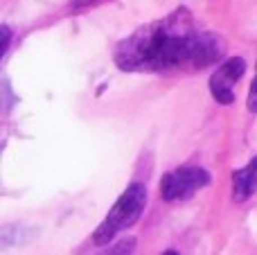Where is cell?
Here are the masks:
<instances>
[{
	"mask_svg": "<svg viewBox=\"0 0 257 255\" xmlns=\"http://www.w3.org/2000/svg\"><path fill=\"white\" fill-rule=\"evenodd\" d=\"M210 185V174L203 167L196 165H183L178 170H172L160 179V197L169 203L187 201L199 190Z\"/></svg>",
	"mask_w": 257,
	"mask_h": 255,
	"instance_id": "cell-3",
	"label": "cell"
},
{
	"mask_svg": "<svg viewBox=\"0 0 257 255\" xmlns=\"http://www.w3.org/2000/svg\"><path fill=\"white\" fill-rule=\"evenodd\" d=\"M145 206H147V188L142 183H131L120 194V199L113 203V208L104 217V221L97 226V230L93 233V242L97 246H108L115 239V235H120L122 230H128L140 219L142 212H145Z\"/></svg>",
	"mask_w": 257,
	"mask_h": 255,
	"instance_id": "cell-2",
	"label": "cell"
},
{
	"mask_svg": "<svg viewBox=\"0 0 257 255\" xmlns=\"http://www.w3.org/2000/svg\"><path fill=\"white\" fill-rule=\"evenodd\" d=\"M246 106H248V111H250V113H257V72H255L253 84H250L248 99H246Z\"/></svg>",
	"mask_w": 257,
	"mask_h": 255,
	"instance_id": "cell-7",
	"label": "cell"
},
{
	"mask_svg": "<svg viewBox=\"0 0 257 255\" xmlns=\"http://www.w3.org/2000/svg\"><path fill=\"white\" fill-rule=\"evenodd\" d=\"M9 41H12V32H9L7 25H3V54H7L9 50Z\"/></svg>",
	"mask_w": 257,
	"mask_h": 255,
	"instance_id": "cell-8",
	"label": "cell"
},
{
	"mask_svg": "<svg viewBox=\"0 0 257 255\" xmlns=\"http://www.w3.org/2000/svg\"><path fill=\"white\" fill-rule=\"evenodd\" d=\"M223 52L221 36L199 30L192 14L181 7L122 39L113 59L124 72H174L208 68Z\"/></svg>",
	"mask_w": 257,
	"mask_h": 255,
	"instance_id": "cell-1",
	"label": "cell"
},
{
	"mask_svg": "<svg viewBox=\"0 0 257 255\" xmlns=\"http://www.w3.org/2000/svg\"><path fill=\"white\" fill-rule=\"evenodd\" d=\"M257 192V156L250 158L241 170L232 174V199L235 201H248Z\"/></svg>",
	"mask_w": 257,
	"mask_h": 255,
	"instance_id": "cell-5",
	"label": "cell"
},
{
	"mask_svg": "<svg viewBox=\"0 0 257 255\" xmlns=\"http://www.w3.org/2000/svg\"><path fill=\"white\" fill-rule=\"evenodd\" d=\"M246 61L241 57H230L212 72L210 77V93L219 104L228 106L235 102V84L244 77Z\"/></svg>",
	"mask_w": 257,
	"mask_h": 255,
	"instance_id": "cell-4",
	"label": "cell"
},
{
	"mask_svg": "<svg viewBox=\"0 0 257 255\" xmlns=\"http://www.w3.org/2000/svg\"><path fill=\"white\" fill-rule=\"evenodd\" d=\"M136 251V237H124L115 244H108V248H104L99 255H133Z\"/></svg>",
	"mask_w": 257,
	"mask_h": 255,
	"instance_id": "cell-6",
	"label": "cell"
},
{
	"mask_svg": "<svg viewBox=\"0 0 257 255\" xmlns=\"http://www.w3.org/2000/svg\"><path fill=\"white\" fill-rule=\"evenodd\" d=\"M163 255H178V253H176V251H172V248H169V251H165Z\"/></svg>",
	"mask_w": 257,
	"mask_h": 255,
	"instance_id": "cell-9",
	"label": "cell"
}]
</instances>
